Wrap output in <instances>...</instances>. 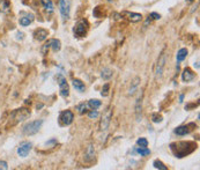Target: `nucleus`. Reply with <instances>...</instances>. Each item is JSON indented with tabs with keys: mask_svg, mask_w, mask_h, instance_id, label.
<instances>
[{
	"mask_svg": "<svg viewBox=\"0 0 200 170\" xmlns=\"http://www.w3.org/2000/svg\"><path fill=\"white\" fill-rule=\"evenodd\" d=\"M197 145L194 142H185V141H182V142H175V144H171L170 145V148L172 153L176 155V158H184L188 154H190L191 152H193L195 149Z\"/></svg>",
	"mask_w": 200,
	"mask_h": 170,
	"instance_id": "1",
	"label": "nucleus"
},
{
	"mask_svg": "<svg viewBox=\"0 0 200 170\" xmlns=\"http://www.w3.org/2000/svg\"><path fill=\"white\" fill-rule=\"evenodd\" d=\"M30 116V111L25 108H20V109H16L15 111H13L12 115H11V121H12V125H15L20 121H25L28 117Z\"/></svg>",
	"mask_w": 200,
	"mask_h": 170,
	"instance_id": "2",
	"label": "nucleus"
},
{
	"mask_svg": "<svg viewBox=\"0 0 200 170\" xmlns=\"http://www.w3.org/2000/svg\"><path fill=\"white\" fill-rule=\"evenodd\" d=\"M43 125V121L42 119H39V121H30V123H28V124H25L22 128V131H23V133L25 135H32V134H36L38 131H39V128L42 127Z\"/></svg>",
	"mask_w": 200,
	"mask_h": 170,
	"instance_id": "3",
	"label": "nucleus"
},
{
	"mask_svg": "<svg viewBox=\"0 0 200 170\" xmlns=\"http://www.w3.org/2000/svg\"><path fill=\"white\" fill-rule=\"evenodd\" d=\"M88 30V22L86 20H80L79 22H76V24L73 28V32L74 35L78 37H82L87 34Z\"/></svg>",
	"mask_w": 200,
	"mask_h": 170,
	"instance_id": "4",
	"label": "nucleus"
},
{
	"mask_svg": "<svg viewBox=\"0 0 200 170\" xmlns=\"http://www.w3.org/2000/svg\"><path fill=\"white\" fill-rule=\"evenodd\" d=\"M56 80L58 81V85H59V90H60V95L63 97H67L69 95V86L67 83L66 79L61 75V74H58L56 76Z\"/></svg>",
	"mask_w": 200,
	"mask_h": 170,
	"instance_id": "5",
	"label": "nucleus"
},
{
	"mask_svg": "<svg viewBox=\"0 0 200 170\" xmlns=\"http://www.w3.org/2000/svg\"><path fill=\"white\" fill-rule=\"evenodd\" d=\"M111 118H112V110L109 108L102 116V119H101V123H100V130L101 131H107L108 130Z\"/></svg>",
	"mask_w": 200,
	"mask_h": 170,
	"instance_id": "6",
	"label": "nucleus"
},
{
	"mask_svg": "<svg viewBox=\"0 0 200 170\" xmlns=\"http://www.w3.org/2000/svg\"><path fill=\"white\" fill-rule=\"evenodd\" d=\"M59 9H60V14L63 16V20L66 21L69 19V12H71V4L68 0H59Z\"/></svg>",
	"mask_w": 200,
	"mask_h": 170,
	"instance_id": "7",
	"label": "nucleus"
},
{
	"mask_svg": "<svg viewBox=\"0 0 200 170\" xmlns=\"http://www.w3.org/2000/svg\"><path fill=\"white\" fill-rule=\"evenodd\" d=\"M50 48L53 50V52H58V51L61 49L60 41H59V39H56V38H52V39L48 41V43H45V44H44L42 52L45 55V53H46V50H49Z\"/></svg>",
	"mask_w": 200,
	"mask_h": 170,
	"instance_id": "8",
	"label": "nucleus"
},
{
	"mask_svg": "<svg viewBox=\"0 0 200 170\" xmlns=\"http://www.w3.org/2000/svg\"><path fill=\"white\" fill-rule=\"evenodd\" d=\"M165 61H167V57H165V52H162L160 57H158V65H156V71H155V74H156V79H160L163 74V70L164 66H165Z\"/></svg>",
	"mask_w": 200,
	"mask_h": 170,
	"instance_id": "9",
	"label": "nucleus"
},
{
	"mask_svg": "<svg viewBox=\"0 0 200 170\" xmlns=\"http://www.w3.org/2000/svg\"><path fill=\"white\" fill-rule=\"evenodd\" d=\"M120 15L123 18H125L126 20L131 21V22H139L142 20V15L139 14V13H134V12H128V11H124V12L120 13Z\"/></svg>",
	"mask_w": 200,
	"mask_h": 170,
	"instance_id": "10",
	"label": "nucleus"
},
{
	"mask_svg": "<svg viewBox=\"0 0 200 170\" xmlns=\"http://www.w3.org/2000/svg\"><path fill=\"white\" fill-rule=\"evenodd\" d=\"M31 147H32V145H31L30 142H28V141L21 142L18 148V154L21 158H25L31 151Z\"/></svg>",
	"mask_w": 200,
	"mask_h": 170,
	"instance_id": "11",
	"label": "nucleus"
},
{
	"mask_svg": "<svg viewBox=\"0 0 200 170\" xmlns=\"http://www.w3.org/2000/svg\"><path fill=\"white\" fill-rule=\"evenodd\" d=\"M59 119H60V121L64 124V125H69V124H72L73 119H74L73 112L72 111H68V110L64 111V112H61Z\"/></svg>",
	"mask_w": 200,
	"mask_h": 170,
	"instance_id": "12",
	"label": "nucleus"
},
{
	"mask_svg": "<svg viewBox=\"0 0 200 170\" xmlns=\"http://www.w3.org/2000/svg\"><path fill=\"white\" fill-rule=\"evenodd\" d=\"M142 96L144 93H140V96L137 100V104H135V116H137V121H140L141 118V109H142Z\"/></svg>",
	"mask_w": 200,
	"mask_h": 170,
	"instance_id": "13",
	"label": "nucleus"
},
{
	"mask_svg": "<svg viewBox=\"0 0 200 170\" xmlns=\"http://www.w3.org/2000/svg\"><path fill=\"white\" fill-rule=\"evenodd\" d=\"M48 35H49L48 30H45V29H42V28L37 29V30H35V32H34L35 39L39 41V42H43V41H45V39H46V37H48Z\"/></svg>",
	"mask_w": 200,
	"mask_h": 170,
	"instance_id": "14",
	"label": "nucleus"
},
{
	"mask_svg": "<svg viewBox=\"0 0 200 170\" xmlns=\"http://www.w3.org/2000/svg\"><path fill=\"white\" fill-rule=\"evenodd\" d=\"M182 79L184 82H190L194 79V73L190 68H185L182 73Z\"/></svg>",
	"mask_w": 200,
	"mask_h": 170,
	"instance_id": "15",
	"label": "nucleus"
},
{
	"mask_svg": "<svg viewBox=\"0 0 200 170\" xmlns=\"http://www.w3.org/2000/svg\"><path fill=\"white\" fill-rule=\"evenodd\" d=\"M95 158V151H94V147L93 146H88V148H87V152H86V155H85V161L87 162H90L91 160H94Z\"/></svg>",
	"mask_w": 200,
	"mask_h": 170,
	"instance_id": "16",
	"label": "nucleus"
},
{
	"mask_svg": "<svg viewBox=\"0 0 200 170\" xmlns=\"http://www.w3.org/2000/svg\"><path fill=\"white\" fill-rule=\"evenodd\" d=\"M139 83H140V78H134L133 81L131 82V87H130V89H128V95H133L135 90L138 89V87H139Z\"/></svg>",
	"mask_w": 200,
	"mask_h": 170,
	"instance_id": "17",
	"label": "nucleus"
},
{
	"mask_svg": "<svg viewBox=\"0 0 200 170\" xmlns=\"http://www.w3.org/2000/svg\"><path fill=\"white\" fill-rule=\"evenodd\" d=\"M32 21H34V15H32V14H28V15H25V16L20 19V24H21L22 27H27V25H29Z\"/></svg>",
	"mask_w": 200,
	"mask_h": 170,
	"instance_id": "18",
	"label": "nucleus"
},
{
	"mask_svg": "<svg viewBox=\"0 0 200 170\" xmlns=\"http://www.w3.org/2000/svg\"><path fill=\"white\" fill-rule=\"evenodd\" d=\"M11 11V2L9 0H0V12L8 13Z\"/></svg>",
	"mask_w": 200,
	"mask_h": 170,
	"instance_id": "19",
	"label": "nucleus"
},
{
	"mask_svg": "<svg viewBox=\"0 0 200 170\" xmlns=\"http://www.w3.org/2000/svg\"><path fill=\"white\" fill-rule=\"evenodd\" d=\"M188 57V50L185 48L181 49L178 52H177V56H176V59L178 63H181V61H183L185 58Z\"/></svg>",
	"mask_w": 200,
	"mask_h": 170,
	"instance_id": "20",
	"label": "nucleus"
},
{
	"mask_svg": "<svg viewBox=\"0 0 200 170\" xmlns=\"http://www.w3.org/2000/svg\"><path fill=\"white\" fill-rule=\"evenodd\" d=\"M73 86H74V88H75L76 90H79V91H85V89H86L85 83L79 79L73 80Z\"/></svg>",
	"mask_w": 200,
	"mask_h": 170,
	"instance_id": "21",
	"label": "nucleus"
},
{
	"mask_svg": "<svg viewBox=\"0 0 200 170\" xmlns=\"http://www.w3.org/2000/svg\"><path fill=\"white\" fill-rule=\"evenodd\" d=\"M188 132H190V130H188V126H186V125L178 126V127L175 130V133H176L177 135H186Z\"/></svg>",
	"mask_w": 200,
	"mask_h": 170,
	"instance_id": "22",
	"label": "nucleus"
},
{
	"mask_svg": "<svg viewBox=\"0 0 200 170\" xmlns=\"http://www.w3.org/2000/svg\"><path fill=\"white\" fill-rule=\"evenodd\" d=\"M42 5L45 8V11L49 13L53 12V4L51 0H42Z\"/></svg>",
	"mask_w": 200,
	"mask_h": 170,
	"instance_id": "23",
	"label": "nucleus"
},
{
	"mask_svg": "<svg viewBox=\"0 0 200 170\" xmlns=\"http://www.w3.org/2000/svg\"><path fill=\"white\" fill-rule=\"evenodd\" d=\"M112 70H110V68H103V71L101 73V76H102V79L103 80H109L110 78H112Z\"/></svg>",
	"mask_w": 200,
	"mask_h": 170,
	"instance_id": "24",
	"label": "nucleus"
},
{
	"mask_svg": "<svg viewBox=\"0 0 200 170\" xmlns=\"http://www.w3.org/2000/svg\"><path fill=\"white\" fill-rule=\"evenodd\" d=\"M88 107L91 108V109H98L100 107H101V101H98V100H89V102H88Z\"/></svg>",
	"mask_w": 200,
	"mask_h": 170,
	"instance_id": "25",
	"label": "nucleus"
},
{
	"mask_svg": "<svg viewBox=\"0 0 200 170\" xmlns=\"http://www.w3.org/2000/svg\"><path fill=\"white\" fill-rule=\"evenodd\" d=\"M137 152L139 153L141 156H147L151 154V151L147 148V147H137Z\"/></svg>",
	"mask_w": 200,
	"mask_h": 170,
	"instance_id": "26",
	"label": "nucleus"
},
{
	"mask_svg": "<svg viewBox=\"0 0 200 170\" xmlns=\"http://www.w3.org/2000/svg\"><path fill=\"white\" fill-rule=\"evenodd\" d=\"M153 165H154V168H156V169H161V170H167V167L164 165L160 160H155L154 162H153Z\"/></svg>",
	"mask_w": 200,
	"mask_h": 170,
	"instance_id": "27",
	"label": "nucleus"
},
{
	"mask_svg": "<svg viewBox=\"0 0 200 170\" xmlns=\"http://www.w3.org/2000/svg\"><path fill=\"white\" fill-rule=\"evenodd\" d=\"M78 111H79V114H81V115H83V114H86L87 112V109H88V104H85V103H81L78 105Z\"/></svg>",
	"mask_w": 200,
	"mask_h": 170,
	"instance_id": "28",
	"label": "nucleus"
},
{
	"mask_svg": "<svg viewBox=\"0 0 200 170\" xmlns=\"http://www.w3.org/2000/svg\"><path fill=\"white\" fill-rule=\"evenodd\" d=\"M137 145L140 146V147H147L148 145V141L146 138H140V139L137 140Z\"/></svg>",
	"mask_w": 200,
	"mask_h": 170,
	"instance_id": "29",
	"label": "nucleus"
},
{
	"mask_svg": "<svg viewBox=\"0 0 200 170\" xmlns=\"http://www.w3.org/2000/svg\"><path fill=\"white\" fill-rule=\"evenodd\" d=\"M109 88H110L109 83H105V85L103 86V88H102L101 95H102V96H108V95H109Z\"/></svg>",
	"mask_w": 200,
	"mask_h": 170,
	"instance_id": "30",
	"label": "nucleus"
},
{
	"mask_svg": "<svg viewBox=\"0 0 200 170\" xmlns=\"http://www.w3.org/2000/svg\"><path fill=\"white\" fill-rule=\"evenodd\" d=\"M152 121H153V123H161V121H162V116L158 115V114H153Z\"/></svg>",
	"mask_w": 200,
	"mask_h": 170,
	"instance_id": "31",
	"label": "nucleus"
},
{
	"mask_svg": "<svg viewBox=\"0 0 200 170\" xmlns=\"http://www.w3.org/2000/svg\"><path fill=\"white\" fill-rule=\"evenodd\" d=\"M88 116H89V118H90V119H93V118H96L97 116H98V112H97L95 109H93V111H90V112L88 114Z\"/></svg>",
	"mask_w": 200,
	"mask_h": 170,
	"instance_id": "32",
	"label": "nucleus"
},
{
	"mask_svg": "<svg viewBox=\"0 0 200 170\" xmlns=\"http://www.w3.org/2000/svg\"><path fill=\"white\" fill-rule=\"evenodd\" d=\"M0 169H4V170H7V169H8L7 162H5V161H0Z\"/></svg>",
	"mask_w": 200,
	"mask_h": 170,
	"instance_id": "33",
	"label": "nucleus"
},
{
	"mask_svg": "<svg viewBox=\"0 0 200 170\" xmlns=\"http://www.w3.org/2000/svg\"><path fill=\"white\" fill-rule=\"evenodd\" d=\"M151 18H153L154 19V20H160V19H161V15H160V14H158V13H152V14H151Z\"/></svg>",
	"mask_w": 200,
	"mask_h": 170,
	"instance_id": "34",
	"label": "nucleus"
},
{
	"mask_svg": "<svg viewBox=\"0 0 200 170\" xmlns=\"http://www.w3.org/2000/svg\"><path fill=\"white\" fill-rule=\"evenodd\" d=\"M183 98H184V95H181V96H179V102H181V103L183 102Z\"/></svg>",
	"mask_w": 200,
	"mask_h": 170,
	"instance_id": "35",
	"label": "nucleus"
},
{
	"mask_svg": "<svg viewBox=\"0 0 200 170\" xmlns=\"http://www.w3.org/2000/svg\"><path fill=\"white\" fill-rule=\"evenodd\" d=\"M188 1H193V0H188Z\"/></svg>",
	"mask_w": 200,
	"mask_h": 170,
	"instance_id": "36",
	"label": "nucleus"
}]
</instances>
